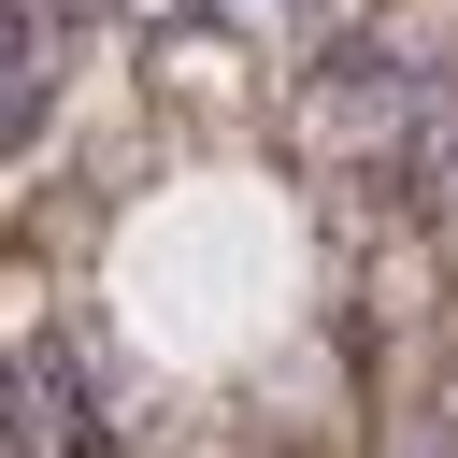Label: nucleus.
<instances>
[{
	"mask_svg": "<svg viewBox=\"0 0 458 458\" xmlns=\"http://www.w3.org/2000/svg\"><path fill=\"white\" fill-rule=\"evenodd\" d=\"M57 100V0H0V143H29Z\"/></svg>",
	"mask_w": 458,
	"mask_h": 458,
	"instance_id": "obj_1",
	"label": "nucleus"
},
{
	"mask_svg": "<svg viewBox=\"0 0 458 458\" xmlns=\"http://www.w3.org/2000/svg\"><path fill=\"white\" fill-rule=\"evenodd\" d=\"M29 386L57 401V458H114V429L86 415V372H72V344H43V358H29Z\"/></svg>",
	"mask_w": 458,
	"mask_h": 458,
	"instance_id": "obj_2",
	"label": "nucleus"
}]
</instances>
